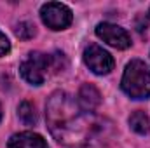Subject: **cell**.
Returning <instances> with one entry per match:
<instances>
[{
    "instance_id": "4",
    "label": "cell",
    "mask_w": 150,
    "mask_h": 148,
    "mask_svg": "<svg viewBox=\"0 0 150 148\" xmlns=\"http://www.w3.org/2000/svg\"><path fill=\"white\" fill-rule=\"evenodd\" d=\"M40 18L44 25L51 30H65L72 25V11L59 2H47L40 7Z\"/></svg>"
},
{
    "instance_id": "5",
    "label": "cell",
    "mask_w": 150,
    "mask_h": 148,
    "mask_svg": "<svg viewBox=\"0 0 150 148\" xmlns=\"http://www.w3.org/2000/svg\"><path fill=\"white\" fill-rule=\"evenodd\" d=\"M84 63L89 66L91 72L96 75H107L110 73L115 66L112 54L108 51H105L103 47H100L98 44H91L86 47L84 51Z\"/></svg>"
},
{
    "instance_id": "9",
    "label": "cell",
    "mask_w": 150,
    "mask_h": 148,
    "mask_svg": "<svg viewBox=\"0 0 150 148\" xmlns=\"http://www.w3.org/2000/svg\"><path fill=\"white\" fill-rule=\"evenodd\" d=\"M129 125H131V129H133L134 132H138V134H147L150 131L149 115L142 110L134 111V113L129 117Z\"/></svg>"
},
{
    "instance_id": "2",
    "label": "cell",
    "mask_w": 150,
    "mask_h": 148,
    "mask_svg": "<svg viewBox=\"0 0 150 148\" xmlns=\"http://www.w3.org/2000/svg\"><path fill=\"white\" fill-rule=\"evenodd\" d=\"M122 91L131 99H147L150 98V70L142 59H133L127 63L122 80Z\"/></svg>"
},
{
    "instance_id": "12",
    "label": "cell",
    "mask_w": 150,
    "mask_h": 148,
    "mask_svg": "<svg viewBox=\"0 0 150 148\" xmlns=\"http://www.w3.org/2000/svg\"><path fill=\"white\" fill-rule=\"evenodd\" d=\"M9 51H11V42H9V38L0 32V56H5Z\"/></svg>"
},
{
    "instance_id": "14",
    "label": "cell",
    "mask_w": 150,
    "mask_h": 148,
    "mask_svg": "<svg viewBox=\"0 0 150 148\" xmlns=\"http://www.w3.org/2000/svg\"><path fill=\"white\" fill-rule=\"evenodd\" d=\"M149 18H150V9H149Z\"/></svg>"
},
{
    "instance_id": "10",
    "label": "cell",
    "mask_w": 150,
    "mask_h": 148,
    "mask_svg": "<svg viewBox=\"0 0 150 148\" xmlns=\"http://www.w3.org/2000/svg\"><path fill=\"white\" fill-rule=\"evenodd\" d=\"M18 115L21 118L23 124L26 125H33L37 122V111H35V106L30 103V101H21L19 106H18Z\"/></svg>"
},
{
    "instance_id": "7",
    "label": "cell",
    "mask_w": 150,
    "mask_h": 148,
    "mask_svg": "<svg viewBox=\"0 0 150 148\" xmlns=\"http://www.w3.org/2000/svg\"><path fill=\"white\" fill-rule=\"evenodd\" d=\"M80 110L86 113H93L101 105V94L93 84H84L79 91V99H77Z\"/></svg>"
},
{
    "instance_id": "3",
    "label": "cell",
    "mask_w": 150,
    "mask_h": 148,
    "mask_svg": "<svg viewBox=\"0 0 150 148\" xmlns=\"http://www.w3.org/2000/svg\"><path fill=\"white\" fill-rule=\"evenodd\" d=\"M49 66H51V56L42 54V52H30L28 58L21 63L19 72H21V77L28 84L42 85L45 77H47Z\"/></svg>"
},
{
    "instance_id": "8",
    "label": "cell",
    "mask_w": 150,
    "mask_h": 148,
    "mask_svg": "<svg viewBox=\"0 0 150 148\" xmlns=\"http://www.w3.org/2000/svg\"><path fill=\"white\" fill-rule=\"evenodd\" d=\"M9 148H49V145L45 143V140L37 134V132H18L14 136H11L9 143H7Z\"/></svg>"
},
{
    "instance_id": "13",
    "label": "cell",
    "mask_w": 150,
    "mask_h": 148,
    "mask_svg": "<svg viewBox=\"0 0 150 148\" xmlns=\"http://www.w3.org/2000/svg\"><path fill=\"white\" fill-rule=\"evenodd\" d=\"M0 120H2V106H0Z\"/></svg>"
},
{
    "instance_id": "11",
    "label": "cell",
    "mask_w": 150,
    "mask_h": 148,
    "mask_svg": "<svg viewBox=\"0 0 150 148\" xmlns=\"http://www.w3.org/2000/svg\"><path fill=\"white\" fill-rule=\"evenodd\" d=\"M35 33H37L35 25H32V23H28V21L19 23L18 28H16V35L21 38V40H30V38L35 37Z\"/></svg>"
},
{
    "instance_id": "1",
    "label": "cell",
    "mask_w": 150,
    "mask_h": 148,
    "mask_svg": "<svg viewBox=\"0 0 150 148\" xmlns=\"http://www.w3.org/2000/svg\"><path fill=\"white\" fill-rule=\"evenodd\" d=\"M45 117H47V125L52 136L59 143H67V145L82 141L80 140L82 136H86V141H87L96 124L94 122L91 127H84V125H89L87 118L82 115L80 106L72 99V96H68L63 91H58L49 98L45 105Z\"/></svg>"
},
{
    "instance_id": "6",
    "label": "cell",
    "mask_w": 150,
    "mask_h": 148,
    "mask_svg": "<svg viewBox=\"0 0 150 148\" xmlns=\"http://www.w3.org/2000/svg\"><path fill=\"white\" fill-rule=\"evenodd\" d=\"M96 35L101 38L103 42H107L108 45H112L115 49H127L131 45V37L129 33L112 23H100L96 26Z\"/></svg>"
}]
</instances>
